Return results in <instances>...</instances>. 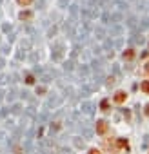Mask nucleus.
<instances>
[{"mask_svg": "<svg viewBox=\"0 0 149 154\" xmlns=\"http://www.w3.org/2000/svg\"><path fill=\"white\" fill-rule=\"evenodd\" d=\"M106 131H107V123L104 122V120H100V122H97V132H100V134H104Z\"/></svg>", "mask_w": 149, "mask_h": 154, "instance_id": "1", "label": "nucleus"}, {"mask_svg": "<svg viewBox=\"0 0 149 154\" xmlns=\"http://www.w3.org/2000/svg\"><path fill=\"white\" fill-rule=\"evenodd\" d=\"M126 92H122V91H118L117 92V94H115V102H117V103H124L126 102Z\"/></svg>", "mask_w": 149, "mask_h": 154, "instance_id": "2", "label": "nucleus"}, {"mask_svg": "<svg viewBox=\"0 0 149 154\" xmlns=\"http://www.w3.org/2000/svg\"><path fill=\"white\" fill-rule=\"evenodd\" d=\"M140 89L149 94V80H146V82H142V84H140Z\"/></svg>", "mask_w": 149, "mask_h": 154, "instance_id": "3", "label": "nucleus"}, {"mask_svg": "<svg viewBox=\"0 0 149 154\" xmlns=\"http://www.w3.org/2000/svg\"><path fill=\"white\" fill-rule=\"evenodd\" d=\"M20 18H22V20H29L31 18V13H20Z\"/></svg>", "mask_w": 149, "mask_h": 154, "instance_id": "4", "label": "nucleus"}, {"mask_svg": "<svg viewBox=\"0 0 149 154\" xmlns=\"http://www.w3.org/2000/svg\"><path fill=\"white\" fill-rule=\"evenodd\" d=\"M17 2H18L20 5H29V4L33 2V0H17Z\"/></svg>", "mask_w": 149, "mask_h": 154, "instance_id": "5", "label": "nucleus"}, {"mask_svg": "<svg viewBox=\"0 0 149 154\" xmlns=\"http://www.w3.org/2000/svg\"><path fill=\"white\" fill-rule=\"evenodd\" d=\"M133 56H135L133 51H126V53H124V58H133Z\"/></svg>", "mask_w": 149, "mask_h": 154, "instance_id": "6", "label": "nucleus"}, {"mask_svg": "<svg viewBox=\"0 0 149 154\" xmlns=\"http://www.w3.org/2000/svg\"><path fill=\"white\" fill-rule=\"evenodd\" d=\"M117 145H118V147H127V142H126V140H118Z\"/></svg>", "mask_w": 149, "mask_h": 154, "instance_id": "7", "label": "nucleus"}, {"mask_svg": "<svg viewBox=\"0 0 149 154\" xmlns=\"http://www.w3.org/2000/svg\"><path fill=\"white\" fill-rule=\"evenodd\" d=\"M84 111L87 112V114H91V105H89V103H86V105H84Z\"/></svg>", "mask_w": 149, "mask_h": 154, "instance_id": "8", "label": "nucleus"}, {"mask_svg": "<svg viewBox=\"0 0 149 154\" xmlns=\"http://www.w3.org/2000/svg\"><path fill=\"white\" fill-rule=\"evenodd\" d=\"M33 82H35V78H33L31 75H28V78H26V84H33Z\"/></svg>", "mask_w": 149, "mask_h": 154, "instance_id": "9", "label": "nucleus"}, {"mask_svg": "<svg viewBox=\"0 0 149 154\" xmlns=\"http://www.w3.org/2000/svg\"><path fill=\"white\" fill-rule=\"evenodd\" d=\"M89 154H100V151H98V149H91Z\"/></svg>", "mask_w": 149, "mask_h": 154, "instance_id": "10", "label": "nucleus"}, {"mask_svg": "<svg viewBox=\"0 0 149 154\" xmlns=\"http://www.w3.org/2000/svg\"><path fill=\"white\" fill-rule=\"evenodd\" d=\"M107 105H109V103H107V100H104V102H102V109H107Z\"/></svg>", "mask_w": 149, "mask_h": 154, "instance_id": "11", "label": "nucleus"}, {"mask_svg": "<svg viewBox=\"0 0 149 154\" xmlns=\"http://www.w3.org/2000/svg\"><path fill=\"white\" fill-rule=\"evenodd\" d=\"M146 112H147V114H149V105H147V107H146Z\"/></svg>", "mask_w": 149, "mask_h": 154, "instance_id": "12", "label": "nucleus"}, {"mask_svg": "<svg viewBox=\"0 0 149 154\" xmlns=\"http://www.w3.org/2000/svg\"><path fill=\"white\" fill-rule=\"evenodd\" d=\"M147 73H149V64H147Z\"/></svg>", "mask_w": 149, "mask_h": 154, "instance_id": "13", "label": "nucleus"}]
</instances>
